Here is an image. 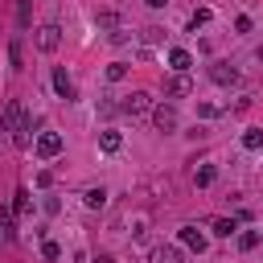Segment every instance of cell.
<instances>
[{"label":"cell","instance_id":"24","mask_svg":"<svg viewBox=\"0 0 263 263\" xmlns=\"http://www.w3.org/2000/svg\"><path fill=\"white\" fill-rule=\"evenodd\" d=\"M197 115H201V119H214L218 107H214V103H197Z\"/></svg>","mask_w":263,"mask_h":263},{"label":"cell","instance_id":"4","mask_svg":"<svg viewBox=\"0 0 263 263\" xmlns=\"http://www.w3.org/2000/svg\"><path fill=\"white\" fill-rule=\"evenodd\" d=\"M210 78H214L218 86H234V82H238V70H234L230 62H214V66H210Z\"/></svg>","mask_w":263,"mask_h":263},{"label":"cell","instance_id":"25","mask_svg":"<svg viewBox=\"0 0 263 263\" xmlns=\"http://www.w3.org/2000/svg\"><path fill=\"white\" fill-rule=\"evenodd\" d=\"M144 4H148V8H164L168 0H144Z\"/></svg>","mask_w":263,"mask_h":263},{"label":"cell","instance_id":"1","mask_svg":"<svg viewBox=\"0 0 263 263\" xmlns=\"http://www.w3.org/2000/svg\"><path fill=\"white\" fill-rule=\"evenodd\" d=\"M0 127L4 132H12V144H29V132H33V123L25 119V107H21V99H8L4 103V115H0Z\"/></svg>","mask_w":263,"mask_h":263},{"label":"cell","instance_id":"7","mask_svg":"<svg viewBox=\"0 0 263 263\" xmlns=\"http://www.w3.org/2000/svg\"><path fill=\"white\" fill-rule=\"evenodd\" d=\"M177 238H181V242H185L189 251H197V255L205 251V234H201L197 226H181V230H177Z\"/></svg>","mask_w":263,"mask_h":263},{"label":"cell","instance_id":"11","mask_svg":"<svg viewBox=\"0 0 263 263\" xmlns=\"http://www.w3.org/2000/svg\"><path fill=\"white\" fill-rule=\"evenodd\" d=\"M53 90H58V95H62V99H66V103H70V99H74V82H70V74H66V70H62V66H58V70H53Z\"/></svg>","mask_w":263,"mask_h":263},{"label":"cell","instance_id":"9","mask_svg":"<svg viewBox=\"0 0 263 263\" xmlns=\"http://www.w3.org/2000/svg\"><path fill=\"white\" fill-rule=\"evenodd\" d=\"M148 263H181V251H177V247H168V242H160V247H152V251H148Z\"/></svg>","mask_w":263,"mask_h":263},{"label":"cell","instance_id":"21","mask_svg":"<svg viewBox=\"0 0 263 263\" xmlns=\"http://www.w3.org/2000/svg\"><path fill=\"white\" fill-rule=\"evenodd\" d=\"M41 255H45V259H62V247H58L53 238H41Z\"/></svg>","mask_w":263,"mask_h":263},{"label":"cell","instance_id":"15","mask_svg":"<svg viewBox=\"0 0 263 263\" xmlns=\"http://www.w3.org/2000/svg\"><path fill=\"white\" fill-rule=\"evenodd\" d=\"M242 148H247V152H259V148H263V127H247V132H242Z\"/></svg>","mask_w":263,"mask_h":263},{"label":"cell","instance_id":"2","mask_svg":"<svg viewBox=\"0 0 263 263\" xmlns=\"http://www.w3.org/2000/svg\"><path fill=\"white\" fill-rule=\"evenodd\" d=\"M119 111L132 115V119H136V115H148V111H152V95H148V90H132V95L119 103Z\"/></svg>","mask_w":263,"mask_h":263},{"label":"cell","instance_id":"22","mask_svg":"<svg viewBox=\"0 0 263 263\" xmlns=\"http://www.w3.org/2000/svg\"><path fill=\"white\" fill-rule=\"evenodd\" d=\"M210 16H214L210 8H197V12L189 16V25H193V29H201V25H210Z\"/></svg>","mask_w":263,"mask_h":263},{"label":"cell","instance_id":"19","mask_svg":"<svg viewBox=\"0 0 263 263\" xmlns=\"http://www.w3.org/2000/svg\"><path fill=\"white\" fill-rule=\"evenodd\" d=\"M123 78H127V66L123 62H111L107 66V82H123Z\"/></svg>","mask_w":263,"mask_h":263},{"label":"cell","instance_id":"23","mask_svg":"<svg viewBox=\"0 0 263 263\" xmlns=\"http://www.w3.org/2000/svg\"><path fill=\"white\" fill-rule=\"evenodd\" d=\"M12 210H16V214H29V193H25V189L16 193V201H12Z\"/></svg>","mask_w":263,"mask_h":263},{"label":"cell","instance_id":"14","mask_svg":"<svg viewBox=\"0 0 263 263\" xmlns=\"http://www.w3.org/2000/svg\"><path fill=\"white\" fill-rule=\"evenodd\" d=\"M210 230H214L218 238H230V234H238V222H234V218H214Z\"/></svg>","mask_w":263,"mask_h":263},{"label":"cell","instance_id":"5","mask_svg":"<svg viewBox=\"0 0 263 263\" xmlns=\"http://www.w3.org/2000/svg\"><path fill=\"white\" fill-rule=\"evenodd\" d=\"M58 152H62V136H58V132H41V136H37V156L49 160V156H58Z\"/></svg>","mask_w":263,"mask_h":263},{"label":"cell","instance_id":"16","mask_svg":"<svg viewBox=\"0 0 263 263\" xmlns=\"http://www.w3.org/2000/svg\"><path fill=\"white\" fill-rule=\"evenodd\" d=\"M95 29H107V33H115V29H119V16H115V12H95Z\"/></svg>","mask_w":263,"mask_h":263},{"label":"cell","instance_id":"3","mask_svg":"<svg viewBox=\"0 0 263 263\" xmlns=\"http://www.w3.org/2000/svg\"><path fill=\"white\" fill-rule=\"evenodd\" d=\"M152 123H156V132H177V107L173 103H152Z\"/></svg>","mask_w":263,"mask_h":263},{"label":"cell","instance_id":"6","mask_svg":"<svg viewBox=\"0 0 263 263\" xmlns=\"http://www.w3.org/2000/svg\"><path fill=\"white\" fill-rule=\"evenodd\" d=\"M58 41H62V29H58V25H41V29H37V45H41L45 53H53Z\"/></svg>","mask_w":263,"mask_h":263},{"label":"cell","instance_id":"13","mask_svg":"<svg viewBox=\"0 0 263 263\" xmlns=\"http://www.w3.org/2000/svg\"><path fill=\"white\" fill-rule=\"evenodd\" d=\"M82 201H86V210H103V205H107V189H103V185H95V189H86V193H82Z\"/></svg>","mask_w":263,"mask_h":263},{"label":"cell","instance_id":"10","mask_svg":"<svg viewBox=\"0 0 263 263\" xmlns=\"http://www.w3.org/2000/svg\"><path fill=\"white\" fill-rule=\"evenodd\" d=\"M168 66H173V70H177V74H185V70H189V66H193V53H189V49H181V45H177V49H168Z\"/></svg>","mask_w":263,"mask_h":263},{"label":"cell","instance_id":"12","mask_svg":"<svg viewBox=\"0 0 263 263\" xmlns=\"http://www.w3.org/2000/svg\"><path fill=\"white\" fill-rule=\"evenodd\" d=\"M214 181H218V168H214V164H201V168L193 173V185H197V189H210Z\"/></svg>","mask_w":263,"mask_h":263},{"label":"cell","instance_id":"26","mask_svg":"<svg viewBox=\"0 0 263 263\" xmlns=\"http://www.w3.org/2000/svg\"><path fill=\"white\" fill-rule=\"evenodd\" d=\"M95 263H111V259H103V255H99V259H95Z\"/></svg>","mask_w":263,"mask_h":263},{"label":"cell","instance_id":"20","mask_svg":"<svg viewBox=\"0 0 263 263\" xmlns=\"http://www.w3.org/2000/svg\"><path fill=\"white\" fill-rule=\"evenodd\" d=\"M0 230H4V238H16V230H12V210H0Z\"/></svg>","mask_w":263,"mask_h":263},{"label":"cell","instance_id":"17","mask_svg":"<svg viewBox=\"0 0 263 263\" xmlns=\"http://www.w3.org/2000/svg\"><path fill=\"white\" fill-rule=\"evenodd\" d=\"M119 144H123L119 132H103V136H99V148H103V152H119Z\"/></svg>","mask_w":263,"mask_h":263},{"label":"cell","instance_id":"8","mask_svg":"<svg viewBox=\"0 0 263 263\" xmlns=\"http://www.w3.org/2000/svg\"><path fill=\"white\" fill-rule=\"evenodd\" d=\"M193 90V78L189 74H173L168 82H164V95H173V99H181V95H189Z\"/></svg>","mask_w":263,"mask_h":263},{"label":"cell","instance_id":"18","mask_svg":"<svg viewBox=\"0 0 263 263\" xmlns=\"http://www.w3.org/2000/svg\"><path fill=\"white\" fill-rule=\"evenodd\" d=\"M259 247V230H242L238 234V251H255Z\"/></svg>","mask_w":263,"mask_h":263}]
</instances>
